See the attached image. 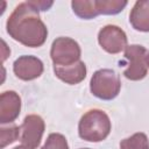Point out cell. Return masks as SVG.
<instances>
[{
    "instance_id": "obj_7",
    "label": "cell",
    "mask_w": 149,
    "mask_h": 149,
    "mask_svg": "<svg viewBox=\"0 0 149 149\" xmlns=\"http://www.w3.org/2000/svg\"><path fill=\"white\" fill-rule=\"evenodd\" d=\"M126 33L115 24H106L98 33L99 45L108 54H120L127 48Z\"/></svg>"
},
{
    "instance_id": "obj_11",
    "label": "cell",
    "mask_w": 149,
    "mask_h": 149,
    "mask_svg": "<svg viewBox=\"0 0 149 149\" xmlns=\"http://www.w3.org/2000/svg\"><path fill=\"white\" fill-rule=\"evenodd\" d=\"M132 27L142 33H149V0L136 1L129 13Z\"/></svg>"
},
{
    "instance_id": "obj_15",
    "label": "cell",
    "mask_w": 149,
    "mask_h": 149,
    "mask_svg": "<svg viewBox=\"0 0 149 149\" xmlns=\"http://www.w3.org/2000/svg\"><path fill=\"white\" fill-rule=\"evenodd\" d=\"M20 135H21V128L19 126L14 123H8V126L2 125L0 128V139H1L0 148L3 149L8 144L14 143Z\"/></svg>"
},
{
    "instance_id": "obj_1",
    "label": "cell",
    "mask_w": 149,
    "mask_h": 149,
    "mask_svg": "<svg viewBox=\"0 0 149 149\" xmlns=\"http://www.w3.org/2000/svg\"><path fill=\"white\" fill-rule=\"evenodd\" d=\"M7 34L16 42L29 48L42 47L48 37V28L29 1L19 3L6 22Z\"/></svg>"
},
{
    "instance_id": "obj_5",
    "label": "cell",
    "mask_w": 149,
    "mask_h": 149,
    "mask_svg": "<svg viewBox=\"0 0 149 149\" xmlns=\"http://www.w3.org/2000/svg\"><path fill=\"white\" fill-rule=\"evenodd\" d=\"M147 49L140 44H130L125 49V58L127 61V68L123 71V76L133 81L143 79L148 73L147 64Z\"/></svg>"
},
{
    "instance_id": "obj_13",
    "label": "cell",
    "mask_w": 149,
    "mask_h": 149,
    "mask_svg": "<svg viewBox=\"0 0 149 149\" xmlns=\"http://www.w3.org/2000/svg\"><path fill=\"white\" fill-rule=\"evenodd\" d=\"M99 15H115L125 9L127 1L125 0H95Z\"/></svg>"
},
{
    "instance_id": "obj_12",
    "label": "cell",
    "mask_w": 149,
    "mask_h": 149,
    "mask_svg": "<svg viewBox=\"0 0 149 149\" xmlns=\"http://www.w3.org/2000/svg\"><path fill=\"white\" fill-rule=\"evenodd\" d=\"M71 7L73 13L84 20H91L99 15L95 0H73Z\"/></svg>"
},
{
    "instance_id": "obj_19",
    "label": "cell",
    "mask_w": 149,
    "mask_h": 149,
    "mask_svg": "<svg viewBox=\"0 0 149 149\" xmlns=\"http://www.w3.org/2000/svg\"><path fill=\"white\" fill-rule=\"evenodd\" d=\"M147 64H148V68H149V52L147 54Z\"/></svg>"
},
{
    "instance_id": "obj_9",
    "label": "cell",
    "mask_w": 149,
    "mask_h": 149,
    "mask_svg": "<svg viewBox=\"0 0 149 149\" xmlns=\"http://www.w3.org/2000/svg\"><path fill=\"white\" fill-rule=\"evenodd\" d=\"M21 111V98L15 91H5L0 95V123H13Z\"/></svg>"
},
{
    "instance_id": "obj_2",
    "label": "cell",
    "mask_w": 149,
    "mask_h": 149,
    "mask_svg": "<svg viewBox=\"0 0 149 149\" xmlns=\"http://www.w3.org/2000/svg\"><path fill=\"white\" fill-rule=\"evenodd\" d=\"M112 123L109 116L102 109L93 108L87 111L79 120L78 135L84 141L100 142L111 133Z\"/></svg>"
},
{
    "instance_id": "obj_17",
    "label": "cell",
    "mask_w": 149,
    "mask_h": 149,
    "mask_svg": "<svg viewBox=\"0 0 149 149\" xmlns=\"http://www.w3.org/2000/svg\"><path fill=\"white\" fill-rule=\"evenodd\" d=\"M28 1L38 12H41V10H48L54 5L52 1H44V0H28Z\"/></svg>"
},
{
    "instance_id": "obj_10",
    "label": "cell",
    "mask_w": 149,
    "mask_h": 149,
    "mask_svg": "<svg viewBox=\"0 0 149 149\" xmlns=\"http://www.w3.org/2000/svg\"><path fill=\"white\" fill-rule=\"evenodd\" d=\"M55 76L69 85H76L83 81L86 77L87 69L83 61H78L74 64L66 66H56L54 65Z\"/></svg>"
},
{
    "instance_id": "obj_14",
    "label": "cell",
    "mask_w": 149,
    "mask_h": 149,
    "mask_svg": "<svg viewBox=\"0 0 149 149\" xmlns=\"http://www.w3.org/2000/svg\"><path fill=\"white\" fill-rule=\"evenodd\" d=\"M120 149H149L148 136L142 133H135L120 142Z\"/></svg>"
},
{
    "instance_id": "obj_8",
    "label": "cell",
    "mask_w": 149,
    "mask_h": 149,
    "mask_svg": "<svg viewBox=\"0 0 149 149\" xmlns=\"http://www.w3.org/2000/svg\"><path fill=\"white\" fill-rule=\"evenodd\" d=\"M44 70L43 62L31 55H22L19 58H16L13 63V71L14 74L24 81L34 80L38 78Z\"/></svg>"
},
{
    "instance_id": "obj_20",
    "label": "cell",
    "mask_w": 149,
    "mask_h": 149,
    "mask_svg": "<svg viewBox=\"0 0 149 149\" xmlns=\"http://www.w3.org/2000/svg\"><path fill=\"white\" fill-rule=\"evenodd\" d=\"M80 149H91V148H80Z\"/></svg>"
},
{
    "instance_id": "obj_3",
    "label": "cell",
    "mask_w": 149,
    "mask_h": 149,
    "mask_svg": "<svg viewBox=\"0 0 149 149\" xmlns=\"http://www.w3.org/2000/svg\"><path fill=\"white\" fill-rule=\"evenodd\" d=\"M121 90L119 74L112 69L97 70L90 80L91 93L101 100H112L118 97Z\"/></svg>"
},
{
    "instance_id": "obj_6",
    "label": "cell",
    "mask_w": 149,
    "mask_h": 149,
    "mask_svg": "<svg viewBox=\"0 0 149 149\" xmlns=\"http://www.w3.org/2000/svg\"><path fill=\"white\" fill-rule=\"evenodd\" d=\"M20 142L26 149H37L41 144L45 130V122L37 114H29L23 119L21 125Z\"/></svg>"
},
{
    "instance_id": "obj_16",
    "label": "cell",
    "mask_w": 149,
    "mask_h": 149,
    "mask_svg": "<svg viewBox=\"0 0 149 149\" xmlns=\"http://www.w3.org/2000/svg\"><path fill=\"white\" fill-rule=\"evenodd\" d=\"M41 149H69V144L64 135L59 133H51L48 135Z\"/></svg>"
},
{
    "instance_id": "obj_4",
    "label": "cell",
    "mask_w": 149,
    "mask_h": 149,
    "mask_svg": "<svg viewBox=\"0 0 149 149\" xmlns=\"http://www.w3.org/2000/svg\"><path fill=\"white\" fill-rule=\"evenodd\" d=\"M81 50L77 41L61 36L54 40L50 49V58L56 66H66L80 61Z\"/></svg>"
},
{
    "instance_id": "obj_18",
    "label": "cell",
    "mask_w": 149,
    "mask_h": 149,
    "mask_svg": "<svg viewBox=\"0 0 149 149\" xmlns=\"http://www.w3.org/2000/svg\"><path fill=\"white\" fill-rule=\"evenodd\" d=\"M13 149H26V148L22 147V146H17V147H15V148H13Z\"/></svg>"
}]
</instances>
